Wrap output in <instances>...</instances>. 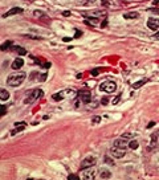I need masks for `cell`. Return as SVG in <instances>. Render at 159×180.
<instances>
[{
    "mask_svg": "<svg viewBox=\"0 0 159 180\" xmlns=\"http://www.w3.org/2000/svg\"><path fill=\"white\" fill-rule=\"evenodd\" d=\"M27 74L23 71H17L11 73L6 80L7 85L11 87L19 86L25 80Z\"/></svg>",
    "mask_w": 159,
    "mask_h": 180,
    "instance_id": "obj_1",
    "label": "cell"
},
{
    "mask_svg": "<svg viewBox=\"0 0 159 180\" xmlns=\"http://www.w3.org/2000/svg\"><path fill=\"white\" fill-rule=\"evenodd\" d=\"M117 87L116 83L114 81L108 80L102 83L100 86V90L106 93H113L114 92Z\"/></svg>",
    "mask_w": 159,
    "mask_h": 180,
    "instance_id": "obj_2",
    "label": "cell"
},
{
    "mask_svg": "<svg viewBox=\"0 0 159 180\" xmlns=\"http://www.w3.org/2000/svg\"><path fill=\"white\" fill-rule=\"evenodd\" d=\"M44 95V92L42 90H41V89L35 90L30 93L29 97L27 99H26L24 103H28V104L33 103L37 99L41 98L42 97H43Z\"/></svg>",
    "mask_w": 159,
    "mask_h": 180,
    "instance_id": "obj_3",
    "label": "cell"
},
{
    "mask_svg": "<svg viewBox=\"0 0 159 180\" xmlns=\"http://www.w3.org/2000/svg\"><path fill=\"white\" fill-rule=\"evenodd\" d=\"M97 162V161L95 158L93 157H88L81 162V168L82 169V170H84V169L91 168L96 165Z\"/></svg>",
    "mask_w": 159,
    "mask_h": 180,
    "instance_id": "obj_4",
    "label": "cell"
},
{
    "mask_svg": "<svg viewBox=\"0 0 159 180\" xmlns=\"http://www.w3.org/2000/svg\"><path fill=\"white\" fill-rule=\"evenodd\" d=\"M110 153L112 155V157H114L116 158H118V159H119V158L124 157L126 151V149H119V148L114 147L111 148Z\"/></svg>",
    "mask_w": 159,
    "mask_h": 180,
    "instance_id": "obj_5",
    "label": "cell"
},
{
    "mask_svg": "<svg viewBox=\"0 0 159 180\" xmlns=\"http://www.w3.org/2000/svg\"><path fill=\"white\" fill-rule=\"evenodd\" d=\"M147 26L151 30H157L158 29H159V19L154 18V17H149L147 20Z\"/></svg>",
    "mask_w": 159,
    "mask_h": 180,
    "instance_id": "obj_6",
    "label": "cell"
},
{
    "mask_svg": "<svg viewBox=\"0 0 159 180\" xmlns=\"http://www.w3.org/2000/svg\"><path fill=\"white\" fill-rule=\"evenodd\" d=\"M128 145H129V143L128 139L123 138V137L116 139L114 142V146L116 147L119 148V149H126Z\"/></svg>",
    "mask_w": 159,
    "mask_h": 180,
    "instance_id": "obj_7",
    "label": "cell"
},
{
    "mask_svg": "<svg viewBox=\"0 0 159 180\" xmlns=\"http://www.w3.org/2000/svg\"><path fill=\"white\" fill-rule=\"evenodd\" d=\"M95 172L93 169H84L82 173V178L83 179H94L95 178Z\"/></svg>",
    "mask_w": 159,
    "mask_h": 180,
    "instance_id": "obj_8",
    "label": "cell"
},
{
    "mask_svg": "<svg viewBox=\"0 0 159 180\" xmlns=\"http://www.w3.org/2000/svg\"><path fill=\"white\" fill-rule=\"evenodd\" d=\"M24 9L23 8H21L19 7H14V8L10 9L8 11H7L5 14H3V17H7L9 16H11L13 15H16V14L21 13L23 12Z\"/></svg>",
    "mask_w": 159,
    "mask_h": 180,
    "instance_id": "obj_9",
    "label": "cell"
},
{
    "mask_svg": "<svg viewBox=\"0 0 159 180\" xmlns=\"http://www.w3.org/2000/svg\"><path fill=\"white\" fill-rule=\"evenodd\" d=\"M81 99H82L83 103L89 104L91 103L92 101V97L90 92H89V91H81Z\"/></svg>",
    "mask_w": 159,
    "mask_h": 180,
    "instance_id": "obj_10",
    "label": "cell"
},
{
    "mask_svg": "<svg viewBox=\"0 0 159 180\" xmlns=\"http://www.w3.org/2000/svg\"><path fill=\"white\" fill-rule=\"evenodd\" d=\"M24 65V60L19 57H17L14 60L11 65V68L14 70H18Z\"/></svg>",
    "mask_w": 159,
    "mask_h": 180,
    "instance_id": "obj_11",
    "label": "cell"
},
{
    "mask_svg": "<svg viewBox=\"0 0 159 180\" xmlns=\"http://www.w3.org/2000/svg\"><path fill=\"white\" fill-rule=\"evenodd\" d=\"M98 175L102 179H109L112 177V173L106 168H101L98 170Z\"/></svg>",
    "mask_w": 159,
    "mask_h": 180,
    "instance_id": "obj_12",
    "label": "cell"
},
{
    "mask_svg": "<svg viewBox=\"0 0 159 180\" xmlns=\"http://www.w3.org/2000/svg\"><path fill=\"white\" fill-rule=\"evenodd\" d=\"M140 16V14L137 11H133V12H129L125 13L123 15V18L126 19H134L139 18Z\"/></svg>",
    "mask_w": 159,
    "mask_h": 180,
    "instance_id": "obj_13",
    "label": "cell"
},
{
    "mask_svg": "<svg viewBox=\"0 0 159 180\" xmlns=\"http://www.w3.org/2000/svg\"><path fill=\"white\" fill-rule=\"evenodd\" d=\"M11 50L18 53L19 55H25L27 53L25 49L19 46V45H12V47H11Z\"/></svg>",
    "mask_w": 159,
    "mask_h": 180,
    "instance_id": "obj_14",
    "label": "cell"
},
{
    "mask_svg": "<svg viewBox=\"0 0 159 180\" xmlns=\"http://www.w3.org/2000/svg\"><path fill=\"white\" fill-rule=\"evenodd\" d=\"M149 80V78H145L141 79L139 81H137V82H136L135 83H134L132 85V87L134 88V89H139V88L143 86Z\"/></svg>",
    "mask_w": 159,
    "mask_h": 180,
    "instance_id": "obj_15",
    "label": "cell"
},
{
    "mask_svg": "<svg viewBox=\"0 0 159 180\" xmlns=\"http://www.w3.org/2000/svg\"><path fill=\"white\" fill-rule=\"evenodd\" d=\"M10 97V94L8 91H7L5 89L0 90V99L1 101H6L8 100Z\"/></svg>",
    "mask_w": 159,
    "mask_h": 180,
    "instance_id": "obj_16",
    "label": "cell"
},
{
    "mask_svg": "<svg viewBox=\"0 0 159 180\" xmlns=\"http://www.w3.org/2000/svg\"><path fill=\"white\" fill-rule=\"evenodd\" d=\"M12 44H13L12 41L7 40L2 45H1V47H0V48H1V50L5 51V50H6V49H8V48L11 47Z\"/></svg>",
    "mask_w": 159,
    "mask_h": 180,
    "instance_id": "obj_17",
    "label": "cell"
},
{
    "mask_svg": "<svg viewBox=\"0 0 159 180\" xmlns=\"http://www.w3.org/2000/svg\"><path fill=\"white\" fill-rule=\"evenodd\" d=\"M24 126L26 125H24V124H21V125H18L17 126V127H16V128L14 129L13 131L11 132V136H15L16 133H19L21 131H23V130H24V128H25V127H24Z\"/></svg>",
    "mask_w": 159,
    "mask_h": 180,
    "instance_id": "obj_18",
    "label": "cell"
},
{
    "mask_svg": "<svg viewBox=\"0 0 159 180\" xmlns=\"http://www.w3.org/2000/svg\"><path fill=\"white\" fill-rule=\"evenodd\" d=\"M139 146V144L137 140H133L132 142H130L129 143V145H128V147L130 148V149L133 150L138 149Z\"/></svg>",
    "mask_w": 159,
    "mask_h": 180,
    "instance_id": "obj_19",
    "label": "cell"
},
{
    "mask_svg": "<svg viewBox=\"0 0 159 180\" xmlns=\"http://www.w3.org/2000/svg\"><path fill=\"white\" fill-rule=\"evenodd\" d=\"M135 134L131 132H125L124 133H123L121 136V137H123V138H125L127 139H132L135 137Z\"/></svg>",
    "mask_w": 159,
    "mask_h": 180,
    "instance_id": "obj_20",
    "label": "cell"
},
{
    "mask_svg": "<svg viewBox=\"0 0 159 180\" xmlns=\"http://www.w3.org/2000/svg\"><path fill=\"white\" fill-rule=\"evenodd\" d=\"M52 97V99H54L56 101H62V99H63V97H62V95L61 93H60V92L55 93V94H53Z\"/></svg>",
    "mask_w": 159,
    "mask_h": 180,
    "instance_id": "obj_21",
    "label": "cell"
},
{
    "mask_svg": "<svg viewBox=\"0 0 159 180\" xmlns=\"http://www.w3.org/2000/svg\"><path fill=\"white\" fill-rule=\"evenodd\" d=\"M104 162L106 164H107L110 166H114L115 165V162L114 160L112 159L111 158H110L108 156H106L104 157Z\"/></svg>",
    "mask_w": 159,
    "mask_h": 180,
    "instance_id": "obj_22",
    "label": "cell"
},
{
    "mask_svg": "<svg viewBox=\"0 0 159 180\" xmlns=\"http://www.w3.org/2000/svg\"><path fill=\"white\" fill-rule=\"evenodd\" d=\"M7 113V107L4 105H0V115L3 116Z\"/></svg>",
    "mask_w": 159,
    "mask_h": 180,
    "instance_id": "obj_23",
    "label": "cell"
},
{
    "mask_svg": "<svg viewBox=\"0 0 159 180\" xmlns=\"http://www.w3.org/2000/svg\"><path fill=\"white\" fill-rule=\"evenodd\" d=\"M121 97H122V93H120L119 94H118L117 96H116L114 99L112 101V104L113 105H117L119 101L121 100Z\"/></svg>",
    "mask_w": 159,
    "mask_h": 180,
    "instance_id": "obj_24",
    "label": "cell"
},
{
    "mask_svg": "<svg viewBox=\"0 0 159 180\" xmlns=\"http://www.w3.org/2000/svg\"><path fill=\"white\" fill-rule=\"evenodd\" d=\"M92 121L94 123H99L101 121V117L100 116H94V117L92 118Z\"/></svg>",
    "mask_w": 159,
    "mask_h": 180,
    "instance_id": "obj_25",
    "label": "cell"
},
{
    "mask_svg": "<svg viewBox=\"0 0 159 180\" xmlns=\"http://www.w3.org/2000/svg\"><path fill=\"white\" fill-rule=\"evenodd\" d=\"M68 179H71V180L76 179V180H78V179H80V178L79 177L78 175H77L71 174L69 176H68Z\"/></svg>",
    "mask_w": 159,
    "mask_h": 180,
    "instance_id": "obj_26",
    "label": "cell"
},
{
    "mask_svg": "<svg viewBox=\"0 0 159 180\" xmlns=\"http://www.w3.org/2000/svg\"><path fill=\"white\" fill-rule=\"evenodd\" d=\"M34 15L35 16H37V17H42V16H44V13L42 12V11H40V10H36L34 13Z\"/></svg>",
    "mask_w": 159,
    "mask_h": 180,
    "instance_id": "obj_27",
    "label": "cell"
},
{
    "mask_svg": "<svg viewBox=\"0 0 159 180\" xmlns=\"http://www.w3.org/2000/svg\"><path fill=\"white\" fill-rule=\"evenodd\" d=\"M108 103H109L108 98L106 97H104L102 98V99H101V103H102V105H103L106 106V105H107L108 104Z\"/></svg>",
    "mask_w": 159,
    "mask_h": 180,
    "instance_id": "obj_28",
    "label": "cell"
},
{
    "mask_svg": "<svg viewBox=\"0 0 159 180\" xmlns=\"http://www.w3.org/2000/svg\"><path fill=\"white\" fill-rule=\"evenodd\" d=\"M157 142V136L155 135V134H153L151 137V144L153 145L156 144Z\"/></svg>",
    "mask_w": 159,
    "mask_h": 180,
    "instance_id": "obj_29",
    "label": "cell"
},
{
    "mask_svg": "<svg viewBox=\"0 0 159 180\" xmlns=\"http://www.w3.org/2000/svg\"><path fill=\"white\" fill-rule=\"evenodd\" d=\"M82 34H83L82 31H81V30H78V29H76V32H75V35H74V38H79Z\"/></svg>",
    "mask_w": 159,
    "mask_h": 180,
    "instance_id": "obj_30",
    "label": "cell"
},
{
    "mask_svg": "<svg viewBox=\"0 0 159 180\" xmlns=\"http://www.w3.org/2000/svg\"><path fill=\"white\" fill-rule=\"evenodd\" d=\"M62 15L63 17H69L71 15V11H63L62 13Z\"/></svg>",
    "mask_w": 159,
    "mask_h": 180,
    "instance_id": "obj_31",
    "label": "cell"
},
{
    "mask_svg": "<svg viewBox=\"0 0 159 180\" xmlns=\"http://www.w3.org/2000/svg\"><path fill=\"white\" fill-rule=\"evenodd\" d=\"M91 74H92V75H93V76H98V70L96 69H93V70L91 71Z\"/></svg>",
    "mask_w": 159,
    "mask_h": 180,
    "instance_id": "obj_32",
    "label": "cell"
},
{
    "mask_svg": "<svg viewBox=\"0 0 159 180\" xmlns=\"http://www.w3.org/2000/svg\"><path fill=\"white\" fill-rule=\"evenodd\" d=\"M149 10H151L153 13L159 15V8H151Z\"/></svg>",
    "mask_w": 159,
    "mask_h": 180,
    "instance_id": "obj_33",
    "label": "cell"
},
{
    "mask_svg": "<svg viewBox=\"0 0 159 180\" xmlns=\"http://www.w3.org/2000/svg\"><path fill=\"white\" fill-rule=\"evenodd\" d=\"M108 24V20L107 19H104L103 21L102 22V24H101V28H104L107 26Z\"/></svg>",
    "mask_w": 159,
    "mask_h": 180,
    "instance_id": "obj_34",
    "label": "cell"
},
{
    "mask_svg": "<svg viewBox=\"0 0 159 180\" xmlns=\"http://www.w3.org/2000/svg\"><path fill=\"white\" fill-rule=\"evenodd\" d=\"M156 125V123H155L154 122H153V121H151L149 124H148V126H147V128H151L152 127H153L154 126Z\"/></svg>",
    "mask_w": 159,
    "mask_h": 180,
    "instance_id": "obj_35",
    "label": "cell"
},
{
    "mask_svg": "<svg viewBox=\"0 0 159 180\" xmlns=\"http://www.w3.org/2000/svg\"><path fill=\"white\" fill-rule=\"evenodd\" d=\"M73 40V39L72 38H69V37H65V38H63L62 39V41H65V42H68V41H72Z\"/></svg>",
    "mask_w": 159,
    "mask_h": 180,
    "instance_id": "obj_36",
    "label": "cell"
},
{
    "mask_svg": "<svg viewBox=\"0 0 159 180\" xmlns=\"http://www.w3.org/2000/svg\"><path fill=\"white\" fill-rule=\"evenodd\" d=\"M51 63H46L45 64L43 65V67L46 69H49L51 66Z\"/></svg>",
    "mask_w": 159,
    "mask_h": 180,
    "instance_id": "obj_37",
    "label": "cell"
},
{
    "mask_svg": "<svg viewBox=\"0 0 159 180\" xmlns=\"http://www.w3.org/2000/svg\"><path fill=\"white\" fill-rule=\"evenodd\" d=\"M153 37L156 40H159V31L157 33H156L155 34H154Z\"/></svg>",
    "mask_w": 159,
    "mask_h": 180,
    "instance_id": "obj_38",
    "label": "cell"
},
{
    "mask_svg": "<svg viewBox=\"0 0 159 180\" xmlns=\"http://www.w3.org/2000/svg\"><path fill=\"white\" fill-rule=\"evenodd\" d=\"M21 124H24V125H27V124L23 122H16L15 123V126H18V125H21Z\"/></svg>",
    "mask_w": 159,
    "mask_h": 180,
    "instance_id": "obj_39",
    "label": "cell"
},
{
    "mask_svg": "<svg viewBox=\"0 0 159 180\" xmlns=\"http://www.w3.org/2000/svg\"><path fill=\"white\" fill-rule=\"evenodd\" d=\"M81 77H82V74H81V73H79L78 75H77V78H81Z\"/></svg>",
    "mask_w": 159,
    "mask_h": 180,
    "instance_id": "obj_40",
    "label": "cell"
},
{
    "mask_svg": "<svg viewBox=\"0 0 159 180\" xmlns=\"http://www.w3.org/2000/svg\"><path fill=\"white\" fill-rule=\"evenodd\" d=\"M48 118H49V116H46H46H43V119H45V120L48 119Z\"/></svg>",
    "mask_w": 159,
    "mask_h": 180,
    "instance_id": "obj_41",
    "label": "cell"
},
{
    "mask_svg": "<svg viewBox=\"0 0 159 180\" xmlns=\"http://www.w3.org/2000/svg\"><path fill=\"white\" fill-rule=\"evenodd\" d=\"M72 47H73V46H69V47H68V49H72Z\"/></svg>",
    "mask_w": 159,
    "mask_h": 180,
    "instance_id": "obj_42",
    "label": "cell"
}]
</instances>
